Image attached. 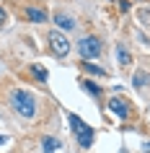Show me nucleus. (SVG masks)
<instances>
[{
    "instance_id": "obj_6",
    "label": "nucleus",
    "mask_w": 150,
    "mask_h": 153,
    "mask_svg": "<svg viewBox=\"0 0 150 153\" xmlns=\"http://www.w3.org/2000/svg\"><path fill=\"white\" fill-rule=\"evenodd\" d=\"M24 16L29 18L31 24H47V18H49L44 8H26V10H24Z\"/></svg>"
},
{
    "instance_id": "obj_3",
    "label": "nucleus",
    "mask_w": 150,
    "mask_h": 153,
    "mask_svg": "<svg viewBox=\"0 0 150 153\" xmlns=\"http://www.w3.org/2000/svg\"><path fill=\"white\" fill-rule=\"evenodd\" d=\"M49 44H52V52H55V55H60V57H65V55L72 49L70 39H67L62 31H52V34H49Z\"/></svg>"
},
{
    "instance_id": "obj_4",
    "label": "nucleus",
    "mask_w": 150,
    "mask_h": 153,
    "mask_svg": "<svg viewBox=\"0 0 150 153\" xmlns=\"http://www.w3.org/2000/svg\"><path fill=\"white\" fill-rule=\"evenodd\" d=\"M52 21L60 26V31H72V29L78 26V21H75L72 16H67V13H62V10H60V13H55V18H52Z\"/></svg>"
},
{
    "instance_id": "obj_19",
    "label": "nucleus",
    "mask_w": 150,
    "mask_h": 153,
    "mask_svg": "<svg viewBox=\"0 0 150 153\" xmlns=\"http://www.w3.org/2000/svg\"><path fill=\"white\" fill-rule=\"evenodd\" d=\"M119 153H127V151H119Z\"/></svg>"
},
{
    "instance_id": "obj_8",
    "label": "nucleus",
    "mask_w": 150,
    "mask_h": 153,
    "mask_svg": "<svg viewBox=\"0 0 150 153\" xmlns=\"http://www.w3.org/2000/svg\"><path fill=\"white\" fill-rule=\"evenodd\" d=\"M41 148H44V153H57V148H62V143L52 135H44L41 137Z\"/></svg>"
},
{
    "instance_id": "obj_5",
    "label": "nucleus",
    "mask_w": 150,
    "mask_h": 153,
    "mask_svg": "<svg viewBox=\"0 0 150 153\" xmlns=\"http://www.w3.org/2000/svg\"><path fill=\"white\" fill-rule=\"evenodd\" d=\"M109 109L117 114V117H122V120H127V117H129V104H127L124 99H117V96H114V99L109 101Z\"/></svg>"
},
{
    "instance_id": "obj_1",
    "label": "nucleus",
    "mask_w": 150,
    "mask_h": 153,
    "mask_svg": "<svg viewBox=\"0 0 150 153\" xmlns=\"http://www.w3.org/2000/svg\"><path fill=\"white\" fill-rule=\"evenodd\" d=\"M10 106H13V112L21 114V117H26V120H31L34 114H36V99H34V94H29L26 88H13L10 91Z\"/></svg>"
},
{
    "instance_id": "obj_10",
    "label": "nucleus",
    "mask_w": 150,
    "mask_h": 153,
    "mask_svg": "<svg viewBox=\"0 0 150 153\" xmlns=\"http://www.w3.org/2000/svg\"><path fill=\"white\" fill-rule=\"evenodd\" d=\"M83 70L91 73V75H98V78H103V75H106V70H103L101 65H96V62H83Z\"/></svg>"
},
{
    "instance_id": "obj_16",
    "label": "nucleus",
    "mask_w": 150,
    "mask_h": 153,
    "mask_svg": "<svg viewBox=\"0 0 150 153\" xmlns=\"http://www.w3.org/2000/svg\"><path fill=\"white\" fill-rule=\"evenodd\" d=\"M5 18H8V16H5V10L0 8V29H3V24H5Z\"/></svg>"
},
{
    "instance_id": "obj_17",
    "label": "nucleus",
    "mask_w": 150,
    "mask_h": 153,
    "mask_svg": "<svg viewBox=\"0 0 150 153\" xmlns=\"http://www.w3.org/2000/svg\"><path fill=\"white\" fill-rule=\"evenodd\" d=\"M145 153H150V143H148V145H145Z\"/></svg>"
},
{
    "instance_id": "obj_2",
    "label": "nucleus",
    "mask_w": 150,
    "mask_h": 153,
    "mask_svg": "<svg viewBox=\"0 0 150 153\" xmlns=\"http://www.w3.org/2000/svg\"><path fill=\"white\" fill-rule=\"evenodd\" d=\"M78 47V55L80 60H86V62H91V60H96V57L103 52V42L98 39V36H93V34H88V36H83V39L75 44Z\"/></svg>"
},
{
    "instance_id": "obj_14",
    "label": "nucleus",
    "mask_w": 150,
    "mask_h": 153,
    "mask_svg": "<svg viewBox=\"0 0 150 153\" xmlns=\"http://www.w3.org/2000/svg\"><path fill=\"white\" fill-rule=\"evenodd\" d=\"M148 81H150V78H148V75H145V73L140 70V73H134V81H132V83L137 86V88H142V83H148Z\"/></svg>"
},
{
    "instance_id": "obj_18",
    "label": "nucleus",
    "mask_w": 150,
    "mask_h": 153,
    "mask_svg": "<svg viewBox=\"0 0 150 153\" xmlns=\"http://www.w3.org/2000/svg\"><path fill=\"white\" fill-rule=\"evenodd\" d=\"M3 143H5V137H3V135H0V145H3Z\"/></svg>"
},
{
    "instance_id": "obj_9",
    "label": "nucleus",
    "mask_w": 150,
    "mask_h": 153,
    "mask_svg": "<svg viewBox=\"0 0 150 153\" xmlns=\"http://www.w3.org/2000/svg\"><path fill=\"white\" fill-rule=\"evenodd\" d=\"M67 122H70V127H72V132H80L83 127H88V122H83L78 117V114H67Z\"/></svg>"
},
{
    "instance_id": "obj_12",
    "label": "nucleus",
    "mask_w": 150,
    "mask_h": 153,
    "mask_svg": "<svg viewBox=\"0 0 150 153\" xmlns=\"http://www.w3.org/2000/svg\"><path fill=\"white\" fill-rule=\"evenodd\" d=\"M117 60H119L122 65H129V62H132V55L124 49V44H119V47H117Z\"/></svg>"
},
{
    "instance_id": "obj_15",
    "label": "nucleus",
    "mask_w": 150,
    "mask_h": 153,
    "mask_svg": "<svg viewBox=\"0 0 150 153\" xmlns=\"http://www.w3.org/2000/svg\"><path fill=\"white\" fill-rule=\"evenodd\" d=\"M129 8H132V5H129V0H119V10H122V13H127Z\"/></svg>"
},
{
    "instance_id": "obj_13",
    "label": "nucleus",
    "mask_w": 150,
    "mask_h": 153,
    "mask_svg": "<svg viewBox=\"0 0 150 153\" xmlns=\"http://www.w3.org/2000/svg\"><path fill=\"white\" fill-rule=\"evenodd\" d=\"M31 73H34V78H36V81H47V70H44V68H39V65H31Z\"/></svg>"
},
{
    "instance_id": "obj_7",
    "label": "nucleus",
    "mask_w": 150,
    "mask_h": 153,
    "mask_svg": "<svg viewBox=\"0 0 150 153\" xmlns=\"http://www.w3.org/2000/svg\"><path fill=\"white\" fill-rule=\"evenodd\" d=\"M75 137H78V145H80V148H91V145H93V127H91V125L83 127L80 132H75Z\"/></svg>"
},
{
    "instance_id": "obj_11",
    "label": "nucleus",
    "mask_w": 150,
    "mask_h": 153,
    "mask_svg": "<svg viewBox=\"0 0 150 153\" xmlns=\"http://www.w3.org/2000/svg\"><path fill=\"white\" fill-rule=\"evenodd\" d=\"M80 86H83V88H86L91 96H98V94H101V86H96L91 78H83V81H80Z\"/></svg>"
}]
</instances>
